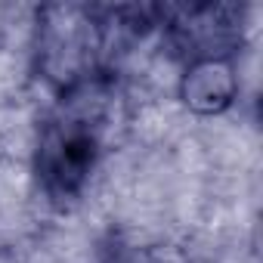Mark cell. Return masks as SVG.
I'll use <instances>...</instances> for the list:
<instances>
[{
	"label": "cell",
	"mask_w": 263,
	"mask_h": 263,
	"mask_svg": "<svg viewBox=\"0 0 263 263\" xmlns=\"http://www.w3.org/2000/svg\"><path fill=\"white\" fill-rule=\"evenodd\" d=\"M183 102L198 115H220L232 105L238 96V78L232 59H201L189 62L183 84H180Z\"/></svg>",
	"instance_id": "obj_3"
},
{
	"label": "cell",
	"mask_w": 263,
	"mask_h": 263,
	"mask_svg": "<svg viewBox=\"0 0 263 263\" xmlns=\"http://www.w3.org/2000/svg\"><path fill=\"white\" fill-rule=\"evenodd\" d=\"M108 263H189V257L174 245H118Z\"/></svg>",
	"instance_id": "obj_4"
},
{
	"label": "cell",
	"mask_w": 263,
	"mask_h": 263,
	"mask_svg": "<svg viewBox=\"0 0 263 263\" xmlns=\"http://www.w3.org/2000/svg\"><path fill=\"white\" fill-rule=\"evenodd\" d=\"M111 99L102 74L62 90L37 143V177L53 201H71L87 186L105 146Z\"/></svg>",
	"instance_id": "obj_1"
},
{
	"label": "cell",
	"mask_w": 263,
	"mask_h": 263,
	"mask_svg": "<svg viewBox=\"0 0 263 263\" xmlns=\"http://www.w3.org/2000/svg\"><path fill=\"white\" fill-rule=\"evenodd\" d=\"M155 25L167 31V41L189 62L232 59L241 47V10L226 4H192V7H158Z\"/></svg>",
	"instance_id": "obj_2"
}]
</instances>
